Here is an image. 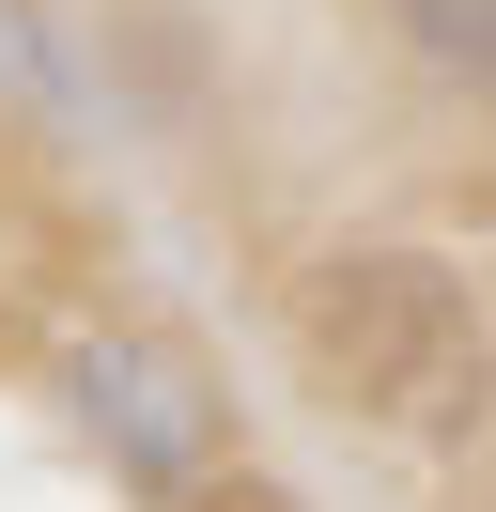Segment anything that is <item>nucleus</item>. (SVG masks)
<instances>
[{"mask_svg": "<svg viewBox=\"0 0 496 512\" xmlns=\"http://www.w3.org/2000/svg\"><path fill=\"white\" fill-rule=\"evenodd\" d=\"M78 419L109 435V466L140 481V497H186V481L233 466V419H217V373L186 342H155V326H109V342L78 357Z\"/></svg>", "mask_w": 496, "mask_h": 512, "instance_id": "nucleus-2", "label": "nucleus"}, {"mask_svg": "<svg viewBox=\"0 0 496 512\" xmlns=\"http://www.w3.org/2000/svg\"><path fill=\"white\" fill-rule=\"evenodd\" d=\"M279 326H295V373L326 388L341 419L434 435V419L481 404V295H465V264L419 249V233H341V249H310L295 295H279Z\"/></svg>", "mask_w": 496, "mask_h": 512, "instance_id": "nucleus-1", "label": "nucleus"}, {"mask_svg": "<svg viewBox=\"0 0 496 512\" xmlns=\"http://www.w3.org/2000/svg\"><path fill=\"white\" fill-rule=\"evenodd\" d=\"M171 512H310V497H295V481H264V466H217V481H186Z\"/></svg>", "mask_w": 496, "mask_h": 512, "instance_id": "nucleus-4", "label": "nucleus"}, {"mask_svg": "<svg viewBox=\"0 0 496 512\" xmlns=\"http://www.w3.org/2000/svg\"><path fill=\"white\" fill-rule=\"evenodd\" d=\"M388 32L419 47L450 94H496V0H388Z\"/></svg>", "mask_w": 496, "mask_h": 512, "instance_id": "nucleus-3", "label": "nucleus"}]
</instances>
